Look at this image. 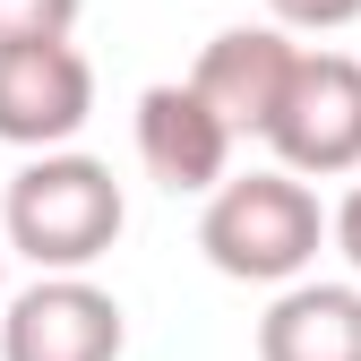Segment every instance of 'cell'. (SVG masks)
Instances as JSON below:
<instances>
[{
    "mask_svg": "<svg viewBox=\"0 0 361 361\" xmlns=\"http://www.w3.org/2000/svg\"><path fill=\"white\" fill-rule=\"evenodd\" d=\"M121 180L112 164L95 155H35L18 180H9V198H0V250H18L35 258V276H86L112 241H121Z\"/></svg>",
    "mask_w": 361,
    "mask_h": 361,
    "instance_id": "1",
    "label": "cell"
},
{
    "mask_svg": "<svg viewBox=\"0 0 361 361\" xmlns=\"http://www.w3.org/2000/svg\"><path fill=\"white\" fill-rule=\"evenodd\" d=\"M319 241H327V215L310 198V180H293V172H241V180L207 190L198 250L233 284H301Z\"/></svg>",
    "mask_w": 361,
    "mask_h": 361,
    "instance_id": "2",
    "label": "cell"
},
{
    "mask_svg": "<svg viewBox=\"0 0 361 361\" xmlns=\"http://www.w3.org/2000/svg\"><path fill=\"white\" fill-rule=\"evenodd\" d=\"M267 147H276V172H293V180L361 172V61L353 52H301L276 121H267Z\"/></svg>",
    "mask_w": 361,
    "mask_h": 361,
    "instance_id": "3",
    "label": "cell"
},
{
    "mask_svg": "<svg viewBox=\"0 0 361 361\" xmlns=\"http://www.w3.org/2000/svg\"><path fill=\"white\" fill-rule=\"evenodd\" d=\"M129 319L86 276H35L0 310V361H121Z\"/></svg>",
    "mask_w": 361,
    "mask_h": 361,
    "instance_id": "4",
    "label": "cell"
},
{
    "mask_svg": "<svg viewBox=\"0 0 361 361\" xmlns=\"http://www.w3.org/2000/svg\"><path fill=\"white\" fill-rule=\"evenodd\" d=\"M95 112V61L78 43H18L0 52V147L61 155Z\"/></svg>",
    "mask_w": 361,
    "mask_h": 361,
    "instance_id": "5",
    "label": "cell"
},
{
    "mask_svg": "<svg viewBox=\"0 0 361 361\" xmlns=\"http://www.w3.org/2000/svg\"><path fill=\"white\" fill-rule=\"evenodd\" d=\"M293 61H301V43H293L284 26H224L180 86H190V95L224 121V138L241 147V138H267V121H276V104H284Z\"/></svg>",
    "mask_w": 361,
    "mask_h": 361,
    "instance_id": "6",
    "label": "cell"
},
{
    "mask_svg": "<svg viewBox=\"0 0 361 361\" xmlns=\"http://www.w3.org/2000/svg\"><path fill=\"white\" fill-rule=\"evenodd\" d=\"M138 164L164 180V190H215V180H233V138H224V121L190 95V86H147L138 95Z\"/></svg>",
    "mask_w": 361,
    "mask_h": 361,
    "instance_id": "7",
    "label": "cell"
},
{
    "mask_svg": "<svg viewBox=\"0 0 361 361\" xmlns=\"http://www.w3.org/2000/svg\"><path fill=\"white\" fill-rule=\"evenodd\" d=\"M258 361H361V284H284L258 319Z\"/></svg>",
    "mask_w": 361,
    "mask_h": 361,
    "instance_id": "8",
    "label": "cell"
},
{
    "mask_svg": "<svg viewBox=\"0 0 361 361\" xmlns=\"http://www.w3.org/2000/svg\"><path fill=\"white\" fill-rule=\"evenodd\" d=\"M78 26V0H0V52L18 43H69Z\"/></svg>",
    "mask_w": 361,
    "mask_h": 361,
    "instance_id": "9",
    "label": "cell"
},
{
    "mask_svg": "<svg viewBox=\"0 0 361 361\" xmlns=\"http://www.w3.org/2000/svg\"><path fill=\"white\" fill-rule=\"evenodd\" d=\"M267 18H276L284 35H293V26H301V35H336V26L361 18V0H267Z\"/></svg>",
    "mask_w": 361,
    "mask_h": 361,
    "instance_id": "10",
    "label": "cell"
},
{
    "mask_svg": "<svg viewBox=\"0 0 361 361\" xmlns=\"http://www.w3.org/2000/svg\"><path fill=\"white\" fill-rule=\"evenodd\" d=\"M327 241L344 250V267H353V276H361V180H353V190H344V207L327 215Z\"/></svg>",
    "mask_w": 361,
    "mask_h": 361,
    "instance_id": "11",
    "label": "cell"
},
{
    "mask_svg": "<svg viewBox=\"0 0 361 361\" xmlns=\"http://www.w3.org/2000/svg\"><path fill=\"white\" fill-rule=\"evenodd\" d=\"M0 267H9V250H0Z\"/></svg>",
    "mask_w": 361,
    "mask_h": 361,
    "instance_id": "12",
    "label": "cell"
}]
</instances>
